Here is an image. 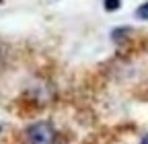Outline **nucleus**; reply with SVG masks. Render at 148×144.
<instances>
[{
    "instance_id": "5",
    "label": "nucleus",
    "mask_w": 148,
    "mask_h": 144,
    "mask_svg": "<svg viewBox=\"0 0 148 144\" xmlns=\"http://www.w3.org/2000/svg\"><path fill=\"white\" fill-rule=\"evenodd\" d=\"M140 144H148V134H146V136L142 138V142H140Z\"/></svg>"
},
{
    "instance_id": "2",
    "label": "nucleus",
    "mask_w": 148,
    "mask_h": 144,
    "mask_svg": "<svg viewBox=\"0 0 148 144\" xmlns=\"http://www.w3.org/2000/svg\"><path fill=\"white\" fill-rule=\"evenodd\" d=\"M125 33H130V29L127 27H119V29H113L111 31V39H113L115 43H119L123 37H125Z\"/></svg>"
},
{
    "instance_id": "1",
    "label": "nucleus",
    "mask_w": 148,
    "mask_h": 144,
    "mask_svg": "<svg viewBox=\"0 0 148 144\" xmlns=\"http://www.w3.org/2000/svg\"><path fill=\"white\" fill-rule=\"evenodd\" d=\"M29 144H56V130L49 121H37L27 130Z\"/></svg>"
},
{
    "instance_id": "4",
    "label": "nucleus",
    "mask_w": 148,
    "mask_h": 144,
    "mask_svg": "<svg viewBox=\"0 0 148 144\" xmlns=\"http://www.w3.org/2000/svg\"><path fill=\"white\" fill-rule=\"evenodd\" d=\"M103 6H105V10H109V12H111V10H117V8L121 6V0H105Z\"/></svg>"
},
{
    "instance_id": "3",
    "label": "nucleus",
    "mask_w": 148,
    "mask_h": 144,
    "mask_svg": "<svg viewBox=\"0 0 148 144\" xmlns=\"http://www.w3.org/2000/svg\"><path fill=\"white\" fill-rule=\"evenodd\" d=\"M136 16H138L140 21H148V2L140 4V6L136 8Z\"/></svg>"
}]
</instances>
